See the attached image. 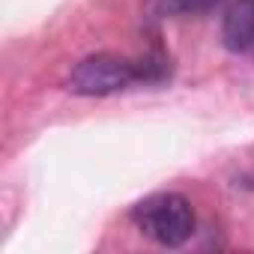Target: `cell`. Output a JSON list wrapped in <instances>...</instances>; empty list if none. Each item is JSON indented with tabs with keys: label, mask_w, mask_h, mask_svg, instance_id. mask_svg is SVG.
Listing matches in <instances>:
<instances>
[{
	"label": "cell",
	"mask_w": 254,
	"mask_h": 254,
	"mask_svg": "<svg viewBox=\"0 0 254 254\" xmlns=\"http://www.w3.org/2000/svg\"><path fill=\"white\" fill-rule=\"evenodd\" d=\"M147 66L135 63L120 54H90L84 57L72 75H69V90L78 96H111L120 90H129L138 81H147Z\"/></svg>",
	"instance_id": "obj_2"
},
{
	"label": "cell",
	"mask_w": 254,
	"mask_h": 254,
	"mask_svg": "<svg viewBox=\"0 0 254 254\" xmlns=\"http://www.w3.org/2000/svg\"><path fill=\"white\" fill-rule=\"evenodd\" d=\"M218 0H156V9L162 15H203Z\"/></svg>",
	"instance_id": "obj_4"
},
{
	"label": "cell",
	"mask_w": 254,
	"mask_h": 254,
	"mask_svg": "<svg viewBox=\"0 0 254 254\" xmlns=\"http://www.w3.org/2000/svg\"><path fill=\"white\" fill-rule=\"evenodd\" d=\"M221 39L230 51H248L254 45V0H233L227 6Z\"/></svg>",
	"instance_id": "obj_3"
},
{
	"label": "cell",
	"mask_w": 254,
	"mask_h": 254,
	"mask_svg": "<svg viewBox=\"0 0 254 254\" xmlns=\"http://www.w3.org/2000/svg\"><path fill=\"white\" fill-rule=\"evenodd\" d=\"M132 221L138 224V230L147 239H153L156 245H165V248L186 245L197 224L191 203L174 191H162V194L141 200L132 209Z\"/></svg>",
	"instance_id": "obj_1"
}]
</instances>
